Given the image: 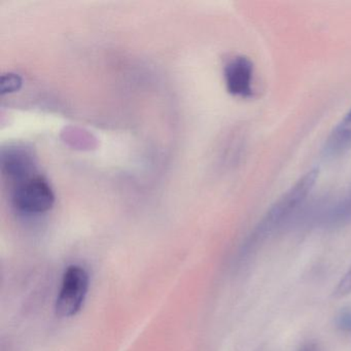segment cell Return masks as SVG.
Instances as JSON below:
<instances>
[{"label":"cell","instance_id":"1","mask_svg":"<svg viewBox=\"0 0 351 351\" xmlns=\"http://www.w3.org/2000/svg\"><path fill=\"white\" fill-rule=\"evenodd\" d=\"M319 170L313 168L295 182L264 215L245 244V254L256 250L305 202L315 186Z\"/></svg>","mask_w":351,"mask_h":351},{"label":"cell","instance_id":"2","mask_svg":"<svg viewBox=\"0 0 351 351\" xmlns=\"http://www.w3.org/2000/svg\"><path fill=\"white\" fill-rule=\"evenodd\" d=\"M89 289V274L79 265L65 271L56 301V312L61 317H71L81 310Z\"/></svg>","mask_w":351,"mask_h":351},{"label":"cell","instance_id":"3","mask_svg":"<svg viewBox=\"0 0 351 351\" xmlns=\"http://www.w3.org/2000/svg\"><path fill=\"white\" fill-rule=\"evenodd\" d=\"M55 195L46 180L40 176H32L18 184L14 191L13 203L22 213L38 215L52 208Z\"/></svg>","mask_w":351,"mask_h":351},{"label":"cell","instance_id":"4","mask_svg":"<svg viewBox=\"0 0 351 351\" xmlns=\"http://www.w3.org/2000/svg\"><path fill=\"white\" fill-rule=\"evenodd\" d=\"M254 66L248 57H233L228 61L223 69L226 87L232 95L241 98H250L254 96Z\"/></svg>","mask_w":351,"mask_h":351},{"label":"cell","instance_id":"5","mask_svg":"<svg viewBox=\"0 0 351 351\" xmlns=\"http://www.w3.org/2000/svg\"><path fill=\"white\" fill-rule=\"evenodd\" d=\"M351 149V108L344 118L332 129L322 149L326 159H335Z\"/></svg>","mask_w":351,"mask_h":351},{"label":"cell","instance_id":"6","mask_svg":"<svg viewBox=\"0 0 351 351\" xmlns=\"http://www.w3.org/2000/svg\"><path fill=\"white\" fill-rule=\"evenodd\" d=\"M3 172L13 180H19V182L32 178V174L34 170V164L32 156L24 151L23 149L15 147L5 152L1 159Z\"/></svg>","mask_w":351,"mask_h":351},{"label":"cell","instance_id":"7","mask_svg":"<svg viewBox=\"0 0 351 351\" xmlns=\"http://www.w3.org/2000/svg\"><path fill=\"white\" fill-rule=\"evenodd\" d=\"M351 221V190L328 213L326 223L330 227H340Z\"/></svg>","mask_w":351,"mask_h":351},{"label":"cell","instance_id":"8","mask_svg":"<svg viewBox=\"0 0 351 351\" xmlns=\"http://www.w3.org/2000/svg\"><path fill=\"white\" fill-rule=\"evenodd\" d=\"M22 86V77L17 73H5L0 81V92L3 95L18 91Z\"/></svg>","mask_w":351,"mask_h":351},{"label":"cell","instance_id":"9","mask_svg":"<svg viewBox=\"0 0 351 351\" xmlns=\"http://www.w3.org/2000/svg\"><path fill=\"white\" fill-rule=\"evenodd\" d=\"M332 295H334L335 298H343L351 295V267L349 268V270L345 273L342 279L339 281L338 285H337L336 289H335Z\"/></svg>","mask_w":351,"mask_h":351},{"label":"cell","instance_id":"10","mask_svg":"<svg viewBox=\"0 0 351 351\" xmlns=\"http://www.w3.org/2000/svg\"><path fill=\"white\" fill-rule=\"evenodd\" d=\"M336 324L341 330L351 332V309H344L338 314Z\"/></svg>","mask_w":351,"mask_h":351},{"label":"cell","instance_id":"11","mask_svg":"<svg viewBox=\"0 0 351 351\" xmlns=\"http://www.w3.org/2000/svg\"><path fill=\"white\" fill-rule=\"evenodd\" d=\"M298 351H320L319 347L315 343H307L304 344Z\"/></svg>","mask_w":351,"mask_h":351}]
</instances>
